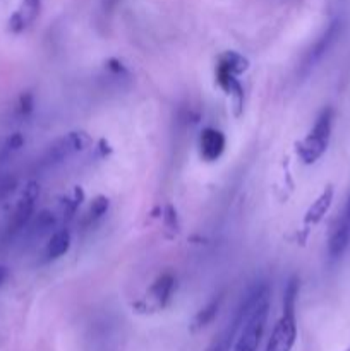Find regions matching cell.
Masks as SVG:
<instances>
[{"instance_id":"obj_19","label":"cell","mask_w":350,"mask_h":351,"mask_svg":"<svg viewBox=\"0 0 350 351\" xmlns=\"http://www.w3.org/2000/svg\"><path fill=\"white\" fill-rule=\"evenodd\" d=\"M24 144V139L21 134H12V136L9 137V141H7V147L9 149H19V147H23Z\"/></svg>"},{"instance_id":"obj_11","label":"cell","mask_w":350,"mask_h":351,"mask_svg":"<svg viewBox=\"0 0 350 351\" xmlns=\"http://www.w3.org/2000/svg\"><path fill=\"white\" fill-rule=\"evenodd\" d=\"M175 287V278L170 273H165L161 276H158V280L154 281L153 287H151L150 295L151 300L154 302L156 308H163L167 305V302L170 300L172 293H174Z\"/></svg>"},{"instance_id":"obj_13","label":"cell","mask_w":350,"mask_h":351,"mask_svg":"<svg viewBox=\"0 0 350 351\" xmlns=\"http://www.w3.org/2000/svg\"><path fill=\"white\" fill-rule=\"evenodd\" d=\"M69 247H71V233L67 230H58L48 240L47 249H45V257H47V261L58 259V257L69 252Z\"/></svg>"},{"instance_id":"obj_9","label":"cell","mask_w":350,"mask_h":351,"mask_svg":"<svg viewBox=\"0 0 350 351\" xmlns=\"http://www.w3.org/2000/svg\"><path fill=\"white\" fill-rule=\"evenodd\" d=\"M41 9V0H23L19 9L10 16L9 29L12 33H21L26 29L31 23L38 17Z\"/></svg>"},{"instance_id":"obj_18","label":"cell","mask_w":350,"mask_h":351,"mask_svg":"<svg viewBox=\"0 0 350 351\" xmlns=\"http://www.w3.org/2000/svg\"><path fill=\"white\" fill-rule=\"evenodd\" d=\"M31 110H33V96L26 93L19 98V113L21 115H30Z\"/></svg>"},{"instance_id":"obj_17","label":"cell","mask_w":350,"mask_h":351,"mask_svg":"<svg viewBox=\"0 0 350 351\" xmlns=\"http://www.w3.org/2000/svg\"><path fill=\"white\" fill-rule=\"evenodd\" d=\"M106 211H108V199L100 195V197H96L95 201L91 202V206H89V211L86 213V223H91L95 221V219L102 218Z\"/></svg>"},{"instance_id":"obj_10","label":"cell","mask_w":350,"mask_h":351,"mask_svg":"<svg viewBox=\"0 0 350 351\" xmlns=\"http://www.w3.org/2000/svg\"><path fill=\"white\" fill-rule=\"evenodd\" d=\"M350 243V223L345 218L336 219L328 240V256L331 259H340Z\"/></svg>"},{"instance_id":"obj_7","label":"cell","mask_w":350,"mask_h":351,"mask_svg":"<svg viewBox=\"0 0 350 351\" xmlns=\"http://www.w3.org/2000/svg\"><path fill=\"white\" fill-rule=\"evenodd\" d=\"M340 33H342V21L340 19H335L329 23V26L326 27L325 33L319 36V40L316 41L314 45H312V48L309 50L307 57H305V67L311 69L312 65L316 64L318 60H321L323 55L326 53V51L329 50V48L335 45V41L338 40Z\"/></svg>"},{"instance_id":"obj_16","label":"cell","mask_w":350,"mask_h":351,"mask_svg":"<svg viewBox=\"0 0 350 351\" xmlns=\"http://www.w3.org/2000/svg\"><path fill=\"white\" fill-rule=\"evenodd\" d=\"M55 225V215L50 211H41L40 215L36 216V219L33 221V226H31V232L34 235H41V233L48 232V230L54 228Z\"/></svg>"},{"instance_id":"obj_2","label":"cell","mask_w":350,"mask_h":351,"mask_svg":"<svg viewBox=\"0 0 350 351\" xmlns=\"http://www.w3.org/2000/svg\"><path fill=\"white\" fill-rule=\"evenodd\" d=\"M299 281L292 278L283 295V312L275 324L264 351H292L297 339V321H295V302H297Z\"/></svg>"},{"instance_id":"obj_20","label":"cell","mask_w":350,"mask_h":351,"mask_svg":"<svg viewBox=\"0 0 350 351\" xmlns=\"http://www.w3.org/2000/svg\"><path fill=\"white\" fill-rule=\"evenodd\" d=\"M7 278H9V267L2 266V264H0V287L5 283Z\"/></svg>"},{"instance_id":"obj_8","label":"cell","mask_w":350,"mask_h":351,"mask_svg":"<svg viewBox=\"0 0 350 351\" xmlns=\"http://www.w3.org/2000/svg\"><path fill=\"white\" fill-rule=\"evenodd\" d=\"M225 151V136L216 129H205L199 136V154L205 161H216Z\"/></svg>"},{"instance_id":"obj_3","label":"cell","mask_w":350,"mask_h":351,"mask_svg":"<svg viewBox=\"0 0 350 351\" xmlns=\"http://www.w3.org/2000/svg\"><path fill=\"white\" fill-rule=\"evenodd\" d=\"M331 108H325L319 113L318 119H316L314 127L307 134V137L299 144L297 153L305 165H311L314 161H318L325 154V151L328 149L329 136H331Z\"/></svg>"},{"instance_id":"obj_6","label":"cell","mask_w":350,"mask_h":351,"mask_svg":"<svg viewBox=\"0 0 350 351\" xmlns=\"http://www.w3.org/2000/svg\"><path fill=\"white\" fill-rule=\"evenodd\" d=\"M249 304H250V291L246 295V298H244V302L240 304V307L237 308V312H235V315L232 317V321L225 326V329H223L222 332H218V336H215V339H213L211 345L208 346V350L206 351H230L232 350V346L235 345V339H237V335H239L240 326H242V322H244V317H246V314H247V308H249Z\"/></svg>"},{"instance_id":"obj_5","label":"cell","mask_w":350,"mask_h":351,"mask_svg":"<svg viewBox=\"0 0 350 351\" xmlns=\"http://www.w3.org/2000/svg\"><path fill=\"white\" fill-rule=\"evenodd\" d=\"M89 144V137L84 132H71L65 137L58 139L54 146H50V149L45 154L43 161L45 165H57L62 163L65 158L71 156L72 153H78V151L84 149Z\"/></svg>"},{"instance_id":"obj_1","label":"cell","mask_w":350,"mask_h":351,"mask_svg":"<svg viewBox=\"0 0 350 351\" xmlns=\"http://www.w3.org/2000/svg\"><path fill=\"white\" fill-rule=\"evenodd\" d=\"M270 312V290L266 285H259L250 290V304L237 335L233 351H256L263 338L264 326Z\"/></svg>"},{"instance_id":"obj_4","label":"cell","mask_w":350,"mask_h":351,"mask_svg":"<svg viewBox=\"0 0 350 351\" xmlns=\"http://www.w3.org/2000/svg\"><path fill=\"white\" fill-rule=\"evenodd\" d=\"M38 195H40V184L38 182H27L26 187H24L21 199L17 201L16 209H14L12 216H10L9 221V233L10 235H16L21 230L26 228L31 221V216L34 211V202H36Z\"/></svg>"},{"instance_id":"obj_15","label":"cell","mask_w":350,"mask_h":351,"mask_svg":"<svg viewBox=\"0 0 350 351\" xmlns=\"http://www.w3.org/2000/svg\"><path fill=\"white\" fill-rule=\"evenodd\" d=\"M220 65L225 67L226 71L232 72L233 75L240 74L247 69V60L242 57V55L235 53V51H226L222 58H220Z\"/></svg>"},{"instance_id":"obj_12","label":"cell","mask_w":350,"mask_h":351,"mask_svg":"<svg viewBox=\"0 0 350 351\" xmlns=\"http://www.w3.org/2000/svg\"><path fill=\"white\" fill-rule=\"evenodd\" d=\"M331 201H333V187L331 185H328V187L323 191V194L316 199V202H312V206L307 209V213H305V218H304L305 225H316L318 221H321V218L326 215L329 206H331Z\"/></svg>"},{"instance_id":"obj_14","label":"cell","mask_w":350,"mask_h":351,"mask_svg":"<svg viewBox=\"0 0 350 351\" xmlns=\"http://www.w3.org/2000/svg\"><path fill=\"white\" fill-rule=\"evenodd\" d=\"M220 304H222V298H213V300L209 302L205 308H201V311L198 312V315L194 317L192 329H194V331H198V329L206 328L209 322H213V319L216 317V314H218V311H220Z\"/></svg>"}]
</instances>
